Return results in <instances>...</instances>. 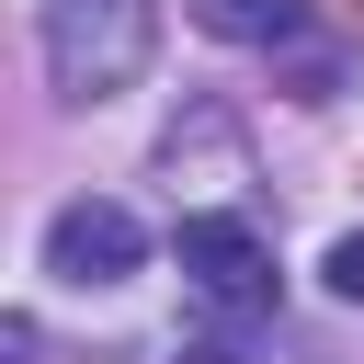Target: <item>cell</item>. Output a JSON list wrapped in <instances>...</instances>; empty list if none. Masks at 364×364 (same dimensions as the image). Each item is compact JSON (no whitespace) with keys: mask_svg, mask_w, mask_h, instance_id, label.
I'll return each mask as SVG.
<instances>
[{"mask_svg":"<svg viewBox=\"0 0 364 364\" xmlns=\"http://www.w3.org/2000/svg\"><path fill=\"white\" fill-rule=\"evenodd\" d=\"M171 250H182V273H193V296H216V307H273V250H262V228L250 216H182L171 228Z\"/></svg>","mask_w":364,"mask_h":364,"instance_id":"3957f363","label":"cell"},{"mask_svg":"<svg viewBox=\"0 0 364 364\" xmlns=\"http://www.w3.org/2000/svg\"><path fill=\"white\" fill-rule=\"evenodd\" d=\"M318 273H330V296H353V307H364V228H353V239H330V262H318Z\"/></svg>","mask_w":364,"mask_h":364,"instance_id":"5b68a950","label":"cell"},{"mask_svg":"<svg viewBox=\"0 0 364 364\" xmlns=\"http://www.w3.org/2000/svg\"><path fill=\"white\" fill-rule=\"evenodd\" d=\"M182 364H228V353H182Z\"/></svg>","mask_w":364,"mask_h":364,"instance_id":"8992f818","label":"cell"},{"mask_svg":"<svg viewBox=\"0 0 364 364\" xmlns=\"http://www.w3.org/2000/svg\"><path fill=\"white\" fill-rule=\"evenodd\" d=\"M136 262H148V228H136L114 193H80V205L46 216V273H57V284H125Z\"/></svg>","mask_w":364,"mask_h":364,"instance_id":"7a4b0ae2","label":"cell"},{"mask_svg":"<svg viewBox=\"0 0 364 364\" xmlns=\"http://www.w3.org/2000/svg\"><path fill=\"white\" fill-rule=\"evenodd\" d=\"M193 23L216 46H296L307 34V0H193Z\"/></svg>","mask_w":364,"mask_h":364,"instance_id":"277c9868","label":"cell"},{"mask_svg":"<svg viewBox=\"0 0 364 364\" xmlns=\"http://www.w3.org/2000/svg\"><path fill=\"white\" fill-rule=\"evenodd\" d=\"M148 46H159V11L148 0H46V80H57V102L136 91Z\"/></svg>","mask_w":364,"mask_h":364,"instance_id":"6da1fadb","label":"cell"}]
</instances>
